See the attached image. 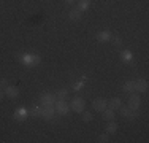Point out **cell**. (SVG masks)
Returning a JSON list of instances; mask_svg holds the SVG:
<instances>
[{
  "mask_svg": "<svg viewBox=\"0 0 149 143\" xmlns=\"http://www.w3.org/2000/svg\"><path fill=\"white\" fill-rule=\"evenodd\" d=\"M54 108H56V113L57 114H68L70 111V105L65 102V99H56L54 102Z\"/></svg>",
  "mask_w": 149,
  "mask_h": 143,
  "instance_id": "1",
  "label": "cell"
},
{
  "mask_svg": "<svg viewBox=\"0 0 149 143\" xmlns=\"http://www.w3.org/2000/svg\"><path fill=\"white\" fill-rule=\"evenodd\" d=\"M84 107H86V102L81 97H74L72 102H70V110H73L74 113H83Z\"/></svg>",
  "mask_w": 149,
  "mask_h": 143,
  "instance_id": "2",
  "label": "cell"
},
{
  "mask_svg": "<svg viewBox=\"0 0 149 143\" xmlns=\"http://www.w3.org/2000/svg\"><path fill=\"white\" fill-rule=\"evenodd\" d=\"M56 114L54 105H41V118L46 121H51Z\"/></svg>",
  "mask_w": 149,
  "mask_h": 143,
  "instance_id": "3",
  "label": "cell"
},
{
  "mask_svg": "<svg viewBox=\"0 0 149 143\" xmlns=\"http://www.w3.org/2000/svg\"><path fill=\"white\" fill-rule=\"evenodd\" d=\"M40 60H41V57L40 56H35V54H26V56H22V62L26 64L27 67L37 65V64H40Z\"/></svg>",
  "mask_w": 149,
  "mask_h": 143,
  "instance_id": "4",
  "label": "cell"
},
{
  "mask_svg": "<svg viewBox=\"0 0 149 143\" xmlns=\"http://www.w3.org/2000/svg\"><path fill=\"white\" fill-rule=\"evenodd\" d=\"M141 105V99H140V94H132L129 97V103H127V107L129 108H132L133 111H136L138 108H140Z\"/></svg>",
  "mask_w": 149,
  "mask_h": 143,
  "instance_id": "5",
  "label": "cell"
},
{
  "mask_svg": "<svg viewBox=\"0 0 149 143\" xmlns=\"http://www.w3.org/2000/svg\"><path fill=\"white\" fill-rule=\"evenodd\" d=\"M56 94H51V92H45L43 95L40 97V102H41V105H54V102H56Z\"/></svg>",
  "mask_w": 149,
  "mask_h": 143,
  "instance_id": "6",
  "label": "cell"
},
{
  "mask_svg": "<svg viewBox=\"0 0 149 143\" xmlns=\"http://www.w3.org/2000/svg\"><path fill=\"white\" fill-rule=\"evenodd\" d=\"M108 107V100H105V99H95L94 102H92V108L95 110V111H103V110Z\"/></svg>",
  "mask_w": 149,
  "mask_h": 143,
  "instance_id": "7",
  "label": "cell"
},
{
  "mask_svg": "<svg viewBox=\"0 0 149 143\" xmlns=\"http://www.w3.org/2000/svg\"><path fill=\"white\" fill-rule=\"evenodd\" d=\"M3 91H5L6 97H10V99H16L17 95H19V89H17L16 86H6Z\"/></svg>",
  "mask_w": 149,
  "mask_h": 143,
  "instance_id": "8",
  "label": "cell"
},
{
  "mask_svg": "<svg viewBox=\"0 0 149 143\" xmlns=\"http://www.w3.org/2000/svg\"><path fill=\"white\" fill-rule=\"evenodd\" d=\"M135 91H138V92H146V91H148V81L143 80V78L136 80V81H135Z\"/></svg>",
  "mask_w": 149,
  "mask_h": 143,
  "instance_id": "9",
  "label": "cell"
},
{
  "mask_svg": "<svg viewBox=\"0 0 149 143\" xmlns=\"http://www.w3.org/2000/svg\"><path fill=\"white\" fill-rule=\"evenodd\" d=\"M119 111H120V114H122V116H125V118H130V119H133V118H136V113H135L132 108H129V107H124V105H120Z\"/></svg>",
  "mask_w": 149,
  "mask_h": 143,
  "instance_id": "10",
  "label": "cell"
},
{
  "mask_svg": "<svg viewBox=\"0 0 149 143\" xmlns=\"http://www.w3.org/2000/svg\"><path fill=\"white\" fill-rule=\"evenodd\" d=\"M13 116H15V119H17V121H24L27 116H29V110H26V108H17Z\"/></svg>",
  "mask_w": 149,
  "mask_h": 143,
  "instance_id": "11",
  "label": "cell"
},
{
  "mask_svg": "<svg viewBox=\"0 0 149 143\" xmlns=\"http://www.w3.org/2000/svg\"><path fill=\"white\" fill-rule=\"evenodd\" d=\"M114 116H116V111H114V110H111V108H108V107L102 111V118L106 119V121H113V119H114Z\"/></svg>",
  "mask_w": 149,
  "mask_h": 143,
  "instance_id": "12",
  "label": "cell"
},
{
  "mask_svg": "<svg viewBox=\"0 0 149 143\" xmlns=\"http://www.w3.org/2000/svg\"><path fill=\"white\" fill-rule=\"evenodd\" d=\"M120 105H122V100H120V99H118V97H113L111 100H108V108H111V110H114V111H116V110H119L120 108Z\"/></svg>",
  "mask_w": 149,
  "mask_h": 143,
  "instance_id": "13",
  "label": "cell"
},
{
  "mask_svg": "<svg viewBox=\"0 0 149 143\" xmlns=\"http://www.w3.org/2000/svg\"><path fill=\"white\" fill-rule=\"evenodd\" d=\"M113 38V35H111V32L109 30H103V32H100V34L97 35V40L98 41H109Z\"/></svg>",
  "mask_w": 149,
  "mask_h": 143,
  "instance_id": "14",
  "label": "cell"
},
{
  "mask_svg": "<svg viewBox=\"0 0 149 143\" xmlns=\"http://www.w3.org/2000/svg\"><path fill=\"white\" fill-rule=\"evenodd\" d=\"M81 14H83V11H79L78 8H74V10H72V11L68 13V18L72 21H78V19H81Z\"/></svg>",
  "mask_w": 149,
  "mask_h": 143,
  "instance_id": "15",
  "label": "cell"
},
{
  "mask_svg": "<svg viewBox=\"0 0 149 143\" xmlns=\"http://www.w3.org/2000/svg\"><path fill=\"white\" fill-rule=\"evenodd\" d=\"M76 2H78V10H79V11L87 10L91 5V0H76Z\"/></svg>",
  "mask_w": 149,
  "mask_h": 143,
  "instance_id": "16",
  "label": "cell"
},
{
  "mask_svg": "<svg viewBox=\"0 0 149 143\" xmlns=\"http://www.w3.org/2000/svg\"><path fill=\"white\" fill-rule=\"evenodd\" d=\"M116 130H118V124L114 123V119H113V121H109V123H108V126H106V132H108V134H114Z\"/></svg>",
  "mask_w": 149,
  "mask_h": 143,
  "instance_id": "17",
  "label": "cell"
},
{
  "mask_svg": "<svg viewBox=\"0 0 149 143\" xmlns=\"http://www.w3.org/2000/svg\"><path fill=\"white\" fill-rule=\"evenodd\" d=\"M124 91L125 92H133L135 91V81H132V80L125 81V84H124Z\"/></svg>",
  "mask_w": 149,
  "mask_h": 143,
  "instance_id": "18",
  "label": "cell"
},
{
  "mask_svg": "<svg viewBox=\"0 0 149 143\" xmlns=\"http://www.w3.org/2000/svg\"><path fill=\"white\" fill-rule=\"evenodd\" d=\"M29 114H32V116H35V118H38V116H41V107H32V108L29 110Z\"/></svg>",
  "mask_w": 149,
  "mask_h": 143,
  "instance_id": "19",
  "label": "cell"
},
{
  "mask_svg": "<svg viewBox=\"0 0 149 143\" xmlns=\"http://www.w3.org/2000/svg\"><path fill=\"white\" fill-rule=\"evenodd\" d=\"M120 57H122V60H125V62H130V60H132V53L130 51H122Z\"/></svg>",
  "mask_w": 149,
  "mask_h": 143,
  "instance_id": "20",
  "label": "cell"
},
{
  "mask_svg": "<svg viewBox=\"0 0 149 143\" xmlns=\"http://www.w3.org/2000/svg\"><path fill=\"white\" fill-rule=\"evenodd\" d=\"M67 95H68V89H60L57 94H56V97L57 99H67Z\"/></svg>",
  "mask_w": 149,
  "mask_h": 143,
  "instance_id": "21",
  "label": "cell"
},
{
  "mask_svg": "<svg viewBox=\"0 0 149 143\" xmlns=\"http://www.w3.org/2000/svg\"><path fill=\"white\" fill-rule=\"evenodd\" d=\"M92 118H94V114H92V113L83 111V121H84V123H89V121H92Z\"/></svg>",
  "mask_w": 149,
  "mask_h": 143,
  "instance_id": "22",
  "label": "cell"
},
{
  "mask_svg": "<svg viewBox=\"0 0 149 143\" xmlns=\"http://www.w3.org/2000/svg\"><path fill=\"white\" fill-rule=\"evenodd\" d=\"M97 142H102V143H106V142H109V140H108V135H106V134H102V135H98Z\"/></svg>",
  "mask_w": 149,
  "mask_h": 143,
  "instance_id": "23",
  "label": "cell"
},
{
  "mask_svg": "<svg viewBox=\"0 0 149 143\" xmlns=\"http://www.w3.org/2000/svg\"><path fill=\"white\" fill-rule=\"evenodd\" d=\"M6 86H10L8 80H6V78H2V80H0V89H5Z\"/></svg>",
  "mask_w": 149,
  "mask_h": 143,
  "instance_id": "24",
  "label": "cell"
},
{
  "mask_svg": "<svg viewBox=\"0 0 149 143\" xmlns=\"http://www.w3.org/2000/svg\"><path fill=\"white\" fill-rule=\"evenodd\" d=\"M114 43H116L118 46H120V45H122V40H120L119 37H114Z\"/></svg>",
  "mask_w": 149,
  "mask_h": 143,
  "instance_id": "25",
  "label": "cell"
},
{
  "mask_svg": "<svg viewBox=\"0 0 149 143\" xmlns=\"http://www.w3.org/2000/svg\"><path fill=\"white\" fill-rule=\"evenodd\" d=\"M3 99V89H0V100Z\"/></svg>",
  "mask_w": 149,
  "mask_h": 143,
  "instance_id": "26",
  "label": "cell"
},
{
  "mask_svg": "<svg viewBox=\"0 0 149 143\" xmlns=\"http://www.w3.org/2000/svg\"><path fill=\"white\" fill-rule=\"evenodd\" d=\"M65 2H67V3H74L76 0H65Z\"/></svg>",
  "mask_w": 149,
  "mask_h": 143,
  "instance_id": "27",
  "label": "cell"
}]
</instances>
